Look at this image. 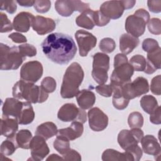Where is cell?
Instances as JSON below:
<instances>
[{"label":"cell","mask_w":161,"mask_h":161,"mask_svg":"<svg viewBox=\"0 0 161 161\" xmlns=\"http://www.w3.org/2000/svg\"><path fill=\"white\" fill-rule=\"evenodd\" d=\"M41 47L48 59L60 65L68 64L77 52L73 38L62 33L50 34L44 39Z\"/></svg>","instance_id":"cell-1"},{"label":"cell","mask_w":161,"mask_h":161,"mask_svg":"<svg viewBox=\"0 0 161 161\" xmlns=\"http://www.w3.org/2000/svg\"><path fill=\"white\" fill-rule=\"evenodd\" d=\"M84 77V70L77 62L72 63L66 69L60 88L62 98L70 99L77 96Z\"/></svg>","instance_id":"cell-2"},{"label":"cell","mask_w":161,"mask_h":161,"mask_svg":"<svg viewBox=\"0 0 161 161\" xmlns=\"http://www.w3.org/2000/svg\"><path fill=\"white\" fill-rule=\"evenodd\" d=\"M13 96L30 103H42L47 101L48 93L40 86L22 79L16 82L13 87Z\"/></svg>","instance_id":"cell-3"},{"label":"cell","mask_w":161,"mask_h":161,"mask_svg":"<svg viewBox=\"0 0 161 161\" xmlns=\"http://www.w3.org/2000/svg\"><path fill=\"white\" fill-rule=\"evenodd\" d=\"M134 69L123 53H118L114 58V70L111 74L110 85L113 87H121L131 81Z\"/></svg>","instance_id":"cell-4"},{"label":"cell","mask_w":161,"mask_h":161,"mask_svg":"<svg viewBox=\"0 0 161 161\" xmlns=\"http://www.w3.org/2000/svg\"><path fill=\"white\" fill-rule=\"evenodd\" d=\"M26 58L20 53L18 47H9L0 44V69L4 70L18 69Z\"/></svg>","instance_id":"cell-5"},{"label":"cell","mask_w":161,"mask_h":161,"mask_svg":"<svg viewBox=\"0 0 161 161\" xmlns=\"http://www.w3.org/2000/svg\"><path fill=\"white\" fill-rule=\"evenodd\" d=\"M149 20L148 12L143 8L138 9L126 19L125 30L128 34L138 38L144 33L146 24Z\"/></svg>","instance_id":"cell-6"},{"label":"cell","mask_w":161,"mask_h":161,"mask_svg":"<svg viewBox=\"0 0 161 161\" xmlns=\"http://www.w3.org/2000/svg\"><path fill=\"white\" fill-rule=\"evenodd\" d=\"M92 58V77L97 84H104L108 79L109 57L106 53L97 52L93 55Z\"/></svg>","instance_id":"cell-7"},{"label":"cell","mask_w":161,"mask_h":161,"mask_svg":"<svg viewBox=\"0 0 161 161\" xmlns=\"http://www.w3.org/2000/svg\"><path fill=\"white\" fill-rule=\"evenodd\" d=\"M148 91V80L143 77H138L133 82H128L121 87L123 95L128 100L145 94Z\"/></svg>","instance_id":"cell-8"},{"label":"cell","mask_w":161,"mask_h":161,"mask_svg":"<svg viewBox=\"0 0 161 161\" xmlns=\"http://www.w3.org/2000/svg\"><path fill=\"white\" fill-rule=\"evenodd\" d=\"M57 118L63 122L77 121L84 124L87 120V114L84 109L77 108L75 104L66 103L59 109Z\"/></svg>","instance_id":"cell-9"},{"label":"cell","mask_w":161,"mask_h":161,"mask_svg":"<svg viewBox=\"0 0 161 161\" xmlns=\"http://www.w3.org/2000/svg\"><path fill=\"white\" fill-rule=\"evenodd\" d=\"M144 136L143 131L140 128H131L121 130L118 135V142L124 150H130L141 142Z\"/></svg>","instance_id":"cell-10"},{"label":"cell","mask_w":161,"mask_h":161,"mask_svg":"<svg viewBox=\"0 0 161 161\" xmlns=\"http://www.w3.org/2000/svg\"><path fill=\"white\" fill-rule=\"evenodd\" d=\"M43 65L36 60L30 61L24 64L20 69L21 79L31 83L36 82L43 75Z\"/></svg>","instance_id":"cell-11"},{"label":"cell","mask_w":161,"mask_h":161,"mask_svg":"<svg viewBox=\"0 0 161 161\" xmlns=\"http://www.w3.org/2000/svg\"><path fill=\"white\" fill-rule=\"evenodd\" d=\"M75 37L79 47V55L81 57L87 56L89 51L96 47V37L87 31L77 30L75 33Z\"/></svg>","instance_id":"cell-12"},{"label":"cell","mask_w":161,"mask_h":161,"mask_svg":"<svg viewBox=\"0 0 161 161\" xmlns=\"http://www.w3.org/2000/svg\"><path fill=\"white\" fill-rule=\"evenodd\" d=\"M89 125L94 131H101L108 125V116L99 108H92L87 113Z\"/></svg>","instance_id":"cell-13"},{"label":"cell","mask_w":161,"mask_h":161,"mask_svg":"<svg viewBox=\"0 0 161 161\" xmlns=\"http://www.w3.org/2000/svg\"><path fill=\"white\" fill-rule=\"evenodd\" d=\"M46 140L41 136L36 135L33 136L30 143L31 158L30 160H42L50 152Z\"/></svg>","instance_id":"cell-14"},{"label":"cell","mask_w":161,"mask_h":161,"mask_svg":"<svg viewBox=\"0 0 161 161\" xmlns=\"http://www.w3.org/2000/svg\"><path fill=\"white\" fill-rule=\"evenodd\" d=\"M124 10L121 1H108L101 4L99 11L109 19H116L122 16Z\"/></svg>","instance_id":"cell-15"},{"label":"cell","mask_w":161,"mask_h":161,"mask_svg":"<svg viewBox=\"0 0 161 161\" xmlns=\"http://www.w3.org/2000/svg\"><path fill=\"white\" fill-rule=\"evenodd\" d=\"M33 30L40 35H43L53 31L56 28L54 20L42 16H36L32 23Z\"/></svg>","instance_id":"cell-16"},{"label":"cell","mask_w":161,"mask_h":161,"mask_svg":"<svg viewBox=\"0 0 161 161\" xmlns=\"http://www.w3.org/2000/svg\"><path fill=\"white\" fill-rule=\"evenodd\" d=\"M35 16L29 12H20L13 19V28L19 32L26 33L32 26Z\"/></svg>","instance_id":"cell-17"},{"label":"cell","mask_w":161,"mask_h":161,"mask_svg":"<svg viewBox=\"0 0 161 161\" xmlns=\"http://www.w3.org/2000/svg\"><path fill=\"white\" fill-rule=\"evenodd\" d=\"M23 105V101L14 97H8L3 105V115L14 118L19 117Z\"/></svg>","instance_id":"cell-18"},{"label":"cell","mask_w":161,"mask_h":161,"mask_svg":"<svg viewBox=\"0 0 161 161\" xmlns=\"http://www.w3.org/2000/svg\"><path fill=\"white\" fill-rule=\"evenodd\" d=\"M83 131V124L79 121H74L69 127L58 130L57 135L64 136L70 141L80 137L82 135Z\"/></svg>","instance_id":"cell-19"},{"label":"cell","mask_w":161,"mask_h":161,"mask_svg":"<svg viewBox=\"0 0 161 161\" xmlns=\"http://www.w3.org/2000/svg\"><path fill=\"white\" fill-rule=\"evenodd\" d=\"M18 120L12 117L2 115L1 119V133L6 138H12L18 132Z\"/></svg>","instance_id":"cell-20"},{"label":"cell","mask_w":161,"mask_h":161,"mask_svg":"<svg viewBox=\"0 0 161 161\" xmlns=\"http://www.w3.org/2000/svg\"><path fill=\"white\" fill-rule=\"evenodd\" d=\"M142 151L148 155L160 156L161 148L156 138L151 135L143 136L141 140Z\"/></svg>","instance_id":"cell-21"},{"label":"cell","mask_w":161,"mask_h":161,"mask_svg":"<svg viewBox=\"0 0 161 161\" xmlns=\"http://www.w3.org/2000/svg\"><path fill=\"white\" fill-rule=\"evenodd\" d=\"M161 48H158L147 52V60L144 72L147 74L154 73L161 68Z\"/></svg>","instance_id":"cell-22"},{"label":"cell","mask_w":161,"mask_h":161,"mask_svg":"<svg viewBox=\"0 0 161 161\" xmlns=\"http://www.w3.org/2000/svg\"><path fill=\"white\" fill-rule=\"evenodd\" d=\"M101 158L103 161H135L134 156L130 152L125 151L121 153L112 148L105 150Z\"/></svg>","instance_id":"cell-23"},{"label":"cell","mask_w":161,"mask_h":161,"mask_svg":"<svg viewBox=\"0 0 161 161\" xmlns=\"http://www.w3.org/2000/svg\"><path fill=\"white\" fill-rule=\"evenodd\" d=\"M140 40L128 33H124L119 38V50L125 54L131 53L139 45Z\"/></svg>","instance_id":"cell-24"},{"label":"cell","mask_w":161,"mask_h":161,"mask_svg":"<svg viewBox=\"0 0 161 161\" xmlns=\"http://www.w3.org/2000/svg\"><path fill=\"white\" fill-rule=\"evenodd\" d=\"M76 99L80 108L82 109H88L94 104L96 96L91 91L82 89L77 94Z\"/></svg>","instance_id":"cell-25"},{"label":"cell","mask_w":161,"mask_h":161,"mask_svg":"<svg viewBox=\"0 0 161 161\" xmlns=\"http://www.w3.org/2000/svg\"><path fill=\"white\" fill-rule=\"evenodd\" d=\"M94 14V11L91 9H88L82 12L76 18L75 22L77 25L87 30L92 29L95 26Z\"/></svg>","instance_id":"cell-26"},{"label":"cell","mask_w":161,"mask_h":161,"mask_svg":"<svg viewBox=\"0 0 161 161\" xmlns=\"http://www.w3.org/2000/svg\"><path fill=\"white\" fill-rule=\"evenodd\" d=\"M57 131L58 129L56 125L53 122L47 121L37 126L35 134L42 136L45 140H48L57 135Z\"/></svg>","instance_id":"cell-27"},{"label":"cell","mask_w":161,"mask_h":161,"mask_svg":"<svg viewBox=\"0 0 161 161\" xmlns=\"http://www.w3.org/2000/svg\"><path fill=\"white\" fill-rule=\"evenodd\" d=\"M28 101H23L21 113L17 120L20 125H28L32 123L35 118V112L31 104Z\"/></svg>","instance_id":"cell-28"},{"label":"cell","mask_w":161,"mask_h":161,"mask_svg":"<svg viewBox=\"0 0 161 161\" xmlns=\"http://www.w3.org/2000/svg\"><path fill=\"white\" fill-rule=\"evenodd\" d=\"M32 134L28 130H21L14 136V139L18 147L23 149H29L30 143L32 139Z\"/></svg>","instance_id":"cell-29"},{"label":"cell","mask_w":161,"mask_h":161,"mask_svg":"<svg viewBox=\"0 0 161 161\" xmlns=\"http://www.w3.org/2000/svg\"><path fill=\"white\" fill-rule=\"evenodd\" d=\"M113 98L112 102L113 106L119 110H123L125 109L130 102V100L127 99L122 94L121 91V87H113Z\"/></svg>","instance_id":"cell-30"},{"label":"cell","mask_w":161,"mask_h":161,"mask_svg":"<svg viewBox=\"0 0 161 161\" xmlns=\"http://www.w3.org/2000/svg\"><path fill=\"white\" fill-rule=\"evenodd\" d=\"M57 12L62 16L69 17L74 11L72 0H58L55 3Z\"/></svg>","instance_id":"cell-31"},{"label":"cell","mask_w":161,"mask_h":161,"mask_svg":"<svg viewBox=\"0 0 161 161\" xmlns=\"http://www.w3.org/2000/svg\"><path fill=\"white\" fill-rule=\"evenodd\" d=\"M140 104L143 110L149 114L155 112L159 106L155 97L151 95L143 96L140 99Z\"/></svg>","instance_id":"cell-32"},{"label":"cell","mask_w":161,"mask_h":161,"mask_svg":"<svg viewBox=\"0 0 161 161\" xmlns=\"http://www.w3.org/2000/svg\"><path fill=\"white\" fill-rule=\"evenodd\" d=\"M17 148H18V147L14 139V136L8 138V139L3 141L1 145V154L4 156H9L12 155Z\"/></svg>","instance_id":"cell-33"},{"label":"cell","mask_w":161,"mask_h":161,"mask_svg":"<svg viewBox=\"0 0 161 161\" xmlns=\"http://www.w3.org/2000/svg\"><path fill=\"white\" fill-rule=\"evenodd\" d=\"M53 148L63 155L70 149L69 140L64 136L57 135L53 142Z\"/></svg>","instance_id":"cell-34"},{"label":"cell","mask_w":161,"mask_h":161,"mask_svg":"<svg viewBox=\"0 0 161 161\" xmlns=\"http://www.w3.org/2000/svg\"><path fill=\"white\" fill-rule=\"evenodd\" d=\"M128 123L130 128H141L143 125V117L139 112H132L128 116Z\"/></svg>","instance_id":"cell-35"},{"label":"cell","mask_w":161,"mask_h":161,"mask_svg":"<svg viewBox=\"0 0 161 161\" xmlns=\"http://www.w3.org/2000/svg\"><path fill=\"white\" fill-rule=\"evenodd\" d=\"M129 63L133 67L134 70L140 72L145 70L147 64V60L143 55H135L130 58Z\"/></svg>","instance_id":"cell-36"},{"label":"cell","mask_w":161,"mask_h":161,"mask_svg":"<svg viewBox=\"0 0 161 161\" xmlns=\"http://www.w3.org/2000/svg\"><path fill=\"white\" fill-rule=\"evenodd\" d=\"M99 49L105 53H109L113 52L116 48L115 42L111 38H103L99 45Z\"/></svg>","instance_id":"cell-37"},{"label":"cell","mask_w":161,"mask_h":161,"mask_svg":"<svg viewBox=\"0 0 161 161\" xmlns=\"http://www.w3.org/2000/svg\"><path fill=\"white\" fill-rule=\"evenodd\" d=\"M41 87L47 92L52 93L56 89L57 82L53 77H46L42 80L41 82Z\"/></svg>","instance_id":"cell-38"},{"label":"cell","mask_w":161,"mask_h":161,"mask_svg":"<svg viewBox=\"0 0 161 161\" xmlns=\"http://www.w3.org/2000/svg\"><path fill=\"white\" fill-rule=\"evenodd\" d=\"M18 48L20 53L25 58L26 57H32L36 55V49L32 45L28 43L23 44L18 46Z\"/></svg>","instance_id":"cell-39"},{"label":"cell","mask_w":161,"mask_h":161,"mask_svg":"<svg viewBox=\"0 0 161 161\" xmlns=\"http://www.w3.org/2000/svg\"><path fill=\"white\" fill-rule=\"evenodd\" d=\"M148 30L150 33L153 35H160L161 33L160 19L153 18L148 22Z\"/></svg>","instance_id":"cell-40"},{"label":"cell","mask_w":161,"mask_h":161,"mask_svg":"<svg viewBox=\"0 0 161 161\" xmlns=\"http://www.w3.org/2000/svg\"><path fill=\"white\" fill-rule=\"evenodd\" d=\"M33 6L38 13H45L50 9L51 2L48 0H37L35 1Z\"/></svg>","instance_id":"cell-41"},{"label":"cell","mask_w":161,"mask_h":161,"mask_svg":"<svg viewBox=\"0 0 161 161\" xmlns=\"http://www.w3.org/2000/svg\"><path fill=\"white\" fill-rule=\"evenodd\" d=\"M1 18V33H7L12 31L13 28V24L8 18L6 14L3 12L0 13Z\"/></svg>","instance_id":"cell-42"},{"label":"cell","mask_w":161,"mask_h":161,"mask_svg":"<svg viewBox=\"0 0 161 161\" xmlns=\"http://www.w3.org/2000/svg\"><path fill=\"white\" fill-rule=\"evenodd\" d=\"M94 20L95 25L97 26H106L110 21V19L106 17L104 15H103L99 10L94 11Z\"/></svg>","instance_id":"cell-43"},{"label":"cell","mask_w":161,"mask_h":161,"mask_svg":"<svg viewBox=\"0 0 161 161\" xmlns=\"http://www.w3.org/2000/svg\"><path fill=\"white\" fill-rule=\"evenodd\" d=\"M95 89L99 94L103 97H109L113 94V89L110 84H99L95 87Z\"/></svg>","instance_id":"cell-44"},{"label":"cell","mask_w":161,"mask_h":161,"mask_svg":"<svg viewBox=\"0 0 161 161\" xmlns=\"http://www.w3.org/2000/svg\"><path fill=\"white\" fill-rule=\"evenodd\" d=\"M161 76L158 75L154 77L150 85V90L153 94L160 96L161 94Z\"/></svg>","instance_id":"cell-45"},{"label":"cell","mask_w":161,"mask_h":161,"mask_svg":"<svg viewBox=\"0 0 161 161\" xmlns=\"http://www.w3.org/2000/svg\"><path fill=\"white\" fill-rule=\"evenodd\" d=\"M142 49L146 52H149L159 47L158 43L153 38H146L142 42Z\"/></svg>","instance_id":"cell-46"},{"label":"cell","mask_w":161,"mask_h":161,"mask_svg":"<svg viewBox=\"0 0 161 161\" xmlns=\"http://www.w3.org/2000/svg\"><path fill=\"white\" fill-rule=\"evenodd\" d=\"M16 3L15 1H1V10H5L9 14H13L17 9Z\"/></svg>","instance_id":"cell-47"},{"label":"cell","mask_w":161,"mask_h":161,"mask_svg":"<svg viewBox=\"0 0 161 161\" xmlns=\"http://www.w3.org/2000/svg\"><path fill=\"white\" fill-rule=\"evenodd\" d=\"M64 160H81V155L79 152L74 149L70 148L64 155H62Z\"/></svg>","instance_id":"cell-48"},{"label":"cell","mask_w":161,"mask_h":161,"mask_svg":"<svg viewBox=\"0 0 161 161\" xmlns=\"http://www.w3.org/2000/svg\"><path fill=\"white\" fill-rule=\"evenodd\" d=\"M147 6L149 10L153 13H159L161 11V1L148 0L147 1Z\"/></svg>","instance_id":"cell-49"},{"label":"cell","mask_w":161,"mask_h":161,"mask_svg":"<svg viewBox=\"0 0 161 161\" xmlns=\"http://www.w3.org/2000/svg\"><path fill=\"white\" fill-rule=\"evenodd\" d=\"M72 3L74 11L82 13L86 10L89 9V5L88 3H86L78 0H72Z\"/></svg>","instance_id":"cell-50"},{"label":"cell","mask_w":161,"mask_h":161,"mask_svg":"<svg viewBox=\"0 0 161 161\" xmlns=\"http://www.w3.org/2000/svg\"><path fill=\"white\" fill-rule=\"evenodd\" d=\"M8 37L12 40V41L16 43H25L27 41L26 38L22 34L14 32L12 33L10 35H8Z\"/></svg>","instance_id":"cell-51"},{"label":"cell","mask_w":161,"mask_h":161,"mask_svg":"<svg viewBox=\"0 0 161 161\" xmlns=\"http://www.w3.org/2000/svg\"><path fill=\"white\" fill-rule=\"evenodd\" d=\"M150 121L152 123L155 125H160L161 123V119H160V107L157 109V110L152 113L150 116Z\"/></svg>","instance_id":"cell-52"},{"label":"cell","mask_w":161,"mask_h":161,"mask_svg":"<svg viewBox=\"0 0 161 161\" xmlns=\"http://www.w3.org/2000/svg\"><path fill=\"white\" fill-rule=\"evenodd\" d=\"M16 3L21 6L31 7L34 5L35 1L33 0H18Z\"/></svg>","instance_id":"cell-53"},{"label":"cell","mask_w":161,"mask_h":161,"mask_svg":"<svg viewBox=\"0 0 161 161\" xmlns=\"http://www.w3.org/2000/svg\"><path fill=\"white\" fill-rule=\"evenodd\" d=\"M125 9H129L132 8L136 3V1L129 0V1H121Z\"/></svg>","instance_id":"cell-54"},{"label":"cell","mask_w":161,"mask_h":161,"mask_svg":"<svg viewBox=\"0 0 161 161\" xmlns=\"http://www.w3.org/2000/svg\"><path fill=\"white\" fill-rule=\"evenodd\" d=\"M64 160L63 157H60L59 155H58L57 154H52L50 155L47 158V160Z\"/></svg>","instance_id":"cell-55"}]
</instances>
